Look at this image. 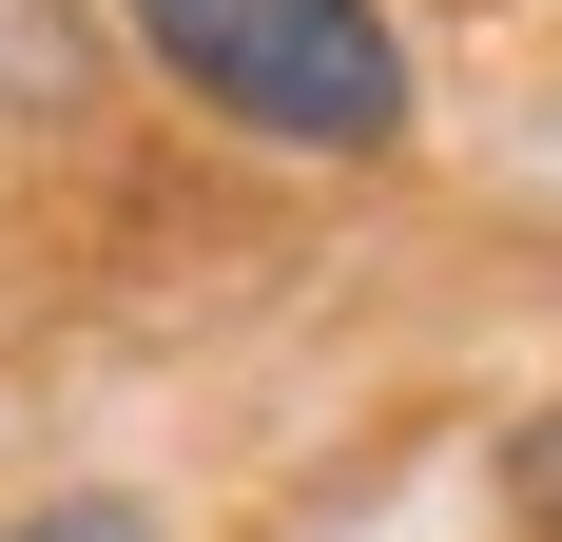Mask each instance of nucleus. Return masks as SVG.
<instances>
[{"instance_id": "nucleus-1", "label": "nucleus", "mask_w": 562, "mask_h": 542, "mask_svg": "<svg viewBox=\"0 0 562 542\" xmlns=\"http://www.w3.org/2000/svg\"><path fill=\"white\" fill-rule=\"evenodd\" d=\"M98 20L156 58L194 116H233L252 156H330V174H389L407 156V39H389V0H98Z\"/></svg>"}, {"instance_id": "nucleus-2", "label": "nucleus", "mask_w": 562, "mask_h": 542, "mask_svg": "<svg viewBox=\"0 0 562 542\" xmlns=\"http://www.w3.org/2000/svg\"><path fill=\"white\" fill-rule=\"evenodd\" d=\"M0 116H98V0H0Z\"/></svg>"}, {"instance_id": "nucleus-3", "label": "nucleus", "mask_w": 562, "mask_h": 542, "mask_svg": "<svg viewBox=\"0 0 562 542\" xmlns=\"http://www.w3.org/2000/svg\"><path fill=\"white\" fill-rule=\"evenodd\" d=\"M0 542H156V504H116V485H78V504H20Z\"/></svg>"}, {"instance_id": "nucleus-4", "label": "nucleus", "mask_w": 562, "mask_h": 542, "mask_svg": "<svg viewBox=\"0 0 562 542\" xmlns=\"http://www.w3.org/2000/svg\"><path fill=\"white\" fill-rule=\"evenodd\" d=\"M505 504H524V523H543V542H562V407H543V427H524V445H505Z\"/></svg>"}]
</instances>
